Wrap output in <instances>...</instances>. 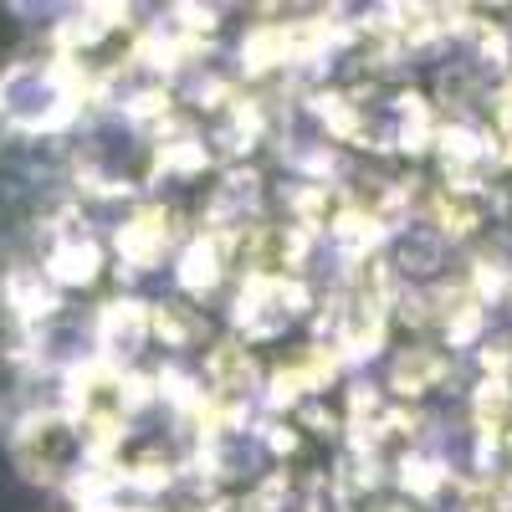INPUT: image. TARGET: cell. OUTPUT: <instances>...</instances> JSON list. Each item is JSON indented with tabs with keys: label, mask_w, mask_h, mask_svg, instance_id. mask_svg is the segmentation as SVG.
I'll list each match as a JSON object with an SVG mask.
<instances>
[{
	"label": "cell",
	"mask_w": 512,
	"mask_h": 512,
	"mask_svg": "<svg viewBox=\"0 0 512 512\" xmlns=\"http://www.w3.org/2000/svg\"><path fill=\"white\" fill-rule=\"evenodd\" d=\"M11 456H16V466L31 482H62V477L77 472L82 431H77V420H67V415H31L16 431V441H11Z\"/></svg>",
	"instance_id": "cell-1"
}]
</instances>
